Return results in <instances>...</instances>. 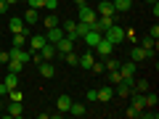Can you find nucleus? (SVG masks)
Returning <instances> with one entry per match:
<instances>
[{"mask_svg": "<svg viewBox=\"0 0 159 119\" xmlns=\"http://www.w3.org/2000/svg\"><path fill=\"white\" fill-rule=\"evenodd\" d=\"M130 95H133V106L127 108L125 114H127V117H130V119H135V117H141V111H143V108H146V103H143V93H135V90H133Z\"/></svg>", "mask_w": 159, "mask_h": 119, "instance_id": "obj_1", "label": "nucleus"}, {"mask_svg": "<svg viewBox=\"0 0 159 119\" xmlns=\"http://www.w3.org/2000/svg\"><path fill=\"white\" fill-rule=\"evenodd\" d=\"M103 37H106L111 45H119V42H125V27H117V24H111V27L103 32Z\"/></svg>", "mask_w": 159, "mask_h": 119, "instance_id": "obj_2", "label": "nucleus"}, {"mask_svg": "<svg viewBox=\"0 0 159 119\" xmlns=\"http://www.w3.org/2000/svg\"><path fill=\"white\" fill-rule=\"evenodd\" d=\"M96 19H98V13H96V8H90L88 3H82L80 6V16H77V21H82V24H96Z\"/></svg>", "mask_w": 159, "mask_h": 119, "instance_id": "obj_3", "label": "nucleus"}, {"mask_svg": "<svg viewBox=\"0 0 159 119\" xmlns=\"http://www.w3.org/2000/svg\"><path fill=\"white\" fill-rule=\"evenodd\" d=\"M101 37H103V34L98 32V29H93V27H90V29H88V32L82 34V37H80V40H85V45H88V48H90V51H93V48H96V42H98V40H101Z\"/></svg>", "mask_w": 159, "mask_h": 119, "instance_id": "obj_4", "label": "nucleus"}, {"mask_svg": "<svg viewBox=\"0 0 159 119\" xmlns=\"http://www.w3.org/2000/svg\"><path fill=\"white\" fill-rule=\"evenodd\" d=\"M111 48H114L111 42H109L106 37H101V40L96 42V48H93V51H96V53H98L101 58H106V56H111Z\"/></svg>", "mask_w": 159, "mask_h": 119, "instance_id": "obj_5", "label": "nucleus"}, {"mask_svg": "<svg viewBox=\"0 0 159 119\" xmlns=\"http://www.w3.org/2000/svg\"><path fill=\"white\" fill-rule=\"evenodd\" d=\"M8 53H11V58L21 61L24 66H27V64H29V58H32V53H29V51H24V48H13V45H11V51H8Z\"/></svg>", "mask_w": 159, "mask_h": 119, "instance_id": "obj_6", "label": "nucleus"}, {"mask_svg": "<svg viewBox=\"0 0 159 119\" xmlns=\"http://www.w3.org/2000/svg\"><path fill=\"white\" fill-rule=\"evenodd\" d=\"M96 13L98 16H117V11H114V6H111V0H103V3H98L96 6Z\"/></svg>", "mask_w": 159, "mask_h": 119, "instance_id": "obj_7", "label": "nucleus"}, {"mask_svg": "<svg viewBox=\"0 0 159 119\" xmlns=\"http://www.w3.org/2000/svg\"><path fill=\"white\" fill-rule=\"evenodd\" d=\"M56 51H58V56H64V53L74 51V40L64 34V37H61V40H58V42H56Z\"/></svg>", "mask_w": 159, "mask_h": 119, "instance_id": "obj_8", "label": "nucleus"}, {"mask_svg": "<svg viewBox=\"0 0 159 119\" xmlns=\"http://www.w3.org/2000/svg\"><path fill=\"white\" fill-rule=\"evenodd\" d=\"M6 114H8V117H13V119L24 117V106H21V101H11V103L6 106Z\"/></svg>", "mask_w": 159, "mask_h": 119, "instance_id": "obj_9", "label": "nucleus"}, {"mask_svg": "<svg viewBox=\"0 0 159 119\" xmlns=\"http://www.w3.org/2000/svg\"><path fill=\"white\" fill-rule=\"evenodd\" d=\"M119 74H122V79L133 82V77H135V64H133V61H127V64H119Z\"/></svg>", "mask_w": 159, "mask_h": 119, "instance_id": "obj_10", "label": "nucleus"}, {"mask_svg": "<svg viewBox=\"0 0 159 119\" xmlns=\"http://www.w3.org/2000/svg\"><path fill=\"white\" fill-rule=\"evenodd\" d=\"M37 66H40V77H45V79H53V77H56V66H53L51 61H40Z\"/></svg>", "mask_w": 159, "mask_h": 119, "instance_id": "obj_11", "label": "nucleus"}, {"mask_svg": "<svg viewBox=\"0 0 159 119\" xmlns=\"http://www.w3.org/2000/svg\"><path fill=\"white\" fill-rule=\"evenodd\" d=\"M40 56H43V61H53V58L58 56V51H56V45H51V42H45V45L40 48Z\"/></svg>", "mask_w": 159, "mask_h": 119, "instance_id": "obj_12", "label": "nucleus"}, {"mask_svg": "<svg viewBox=\"0 0 159 119\" xmlns=\"http://www.w3.org/2000/svg\"><path fill=\"white\" fill-rule=\"evenodd\" d=\"M114 93H117V95H122V98H127V95L133 93V82H127V79L117 82V85H114Z\"/></svg>", "mask_w": 159, "mask_h": 119, "instance_id": "obj_13", "label": "nucleus"}, {"mask_svg": "<svg viewBox=\"0 0 159 119\" xmlns=\"http://www.w3.org/2000/svg\"><path fill=\"white\" fill-rule=\"evenodd\" d=\"M48 40H45V34H32L29 37V53H34V51H40V48L45 45Z\"/></svg>", "mask_w": 159, "mask_h": 119, "instance_id": "obj_14", "label": "nucleus"}, {"mask_svg": "<svg viewBox=\"0 0 159 119\" xmlns=\"http://www.w3.org/2000/svg\"><path fill=\"white\" fill-rule=\"evenodd\" d=\"M69 106H72V98H69L66 93L56 98V108H58V114H69Z\"/></svg>", "mask_w": 159, "mask_h": 119, "instance_id": "obj_15", "label": "nucleus"}, {"mask_svg": "<svg viewBox=\"0 0 159 119\" xmlns=\"http://www.w3.org/2000/svg\"><path fill=\"white\" fill-rule=\"evenodd\" d=\"M141 48L146 51V58H154V53H157V40H154V37H146V40L141 42Z\"/></svg>", "mask_w": 159, "mask_h": 119, "instance_id": "obj_16", "label": "nucleus"}, {"mask_svg": "<svg viewBox=\"0 0 159 119\" xmlns=\"http://www.w3.org/2000/svg\"><path fill=\"white\" fill-rule=\"evenodd\" d=\"M61 37H64V29L61 27H51V29H48V34H45V40L51 42V45H56Z\"/></svg>", "mask_w": 159, "mask_h": 119, "instance_id": "obj_17", "label": "nucleus"}, {"mask_svg": "<svg viewBox=\"0 0 159 119\" xmlns=\"http://www.w3.org/2000/svg\"><path fill=\"white\" fill-rule=\"evenodd\" d=\"M8 29H11V34H16V32H24V29H27V24H24L21 16H13L11 21H8Z\"/></svg>", "mask_w": 159, "mask_h": 119, "instance_id": "obj_18", "label": "nucleus"}, {"mask_svg": "<svg viewBox=\"0 0 159 119\" xmlns=\"http://www.w3.org/2000/svg\"><path fill=\"white\" fill-rule=\"evenodd\" d=\"M130 61H133V64H141V61H146V51H143L141 45L130 48Z\"/></svg>", "mask_w": 159, "mask_h": 119, "instance_id": "obj_19", "label": "nucleus"}, {"mask_svg": "<svg viewBox=\"0 0 159 119\" xmlns=\"http://www.w3.org/2000/svg\"><path fill=\"white\" fill-rule=\"evenodd\" d=\"M111 95H114V87L111 85H106V87L98 90V101H101V103H109V101H111Z\"/></svg>", "mask_w": 159, "mask_h": 119, "instance_id": "obj_20", "label": "nucleus"}, {"mask_svg": "<svg viewBox=\"0 0 159 119\" xmlns=\"http://www.w3.org/2000/svg\"><path fill=\"white\" fill-rule=\"evenodd\" d=\"M21 19H24V24H37V21H40V13L34 11V8H27Z\"/></svg>", "mask_w": 159, "mask_h": 119, "instance_id": "obj_21", "label": "nucleus"}, {"mask_svg": "<svg viewBox=\"0 0 159 119\" xmlns=\"http://www.w3.org/2000/svg\"><path fill=\"white\" fill-rule=\"evenodd\" d=\"M69 114H72V117H85L88 108H85V103H74V101H72V106H69Z\"/></svg>", "mask_w": 159, "mask_h": 119, "instance_id": "obj_22", "label": "nucleus"}, {"mask_svg": "<svg viewBox=\"0 0 159 119\" xmlns=\"http://www.w3.org/2000/svg\"><path fill=\"white\" fill-rule=\"evenodd\" d=\"M93 61H96V56H93V53H82V56H80V61H77V66L90 69V66H93Z\"/></svg>", "mask_w": 159, "mask_h": 119, "instance_id": "obj_23", "label": "nucleus"}, {"mask_svg": "<svg viewBox=\"0 0 159 119\" xmlns=\"http://www.w3.org/2000/svg\"><path fill=\"white\" fill-rule=\"evenodd\" d=\"M3 85H6L8 90H13V87H19V74L8 72V74H6V79H3Z\"/></svg>", "mask_w": 159, "mask_h": 119, "instance_id": "obj_24", "label": "nucleus"}, {"mask_svg": "<svg viewBox=\"0 0 159 119\" xmlns=\"http://www.w3.org/2000/svg\"><path fill=\"white\" fill-rule=\"evenodd\" d=\"M11 45L13 48H24V45H27V32H16L13 40H11Z\"/></svg>", "mask_w": 159, "mask_h": 119, "instance_id": "obj_25", "label": "nucleus"}, {"mask_svg": "<svg viewBox=\"0 0 159 119\" xmlns=\"http://www.w3.org/2000/svg\"><path fill=\"white\" fill-rule=\"evenodd\" d=\"M111 6H114V11H130L133 0H111Z\"/></svg>", "mask_w": 159, "mask_h": 119, "instance_id": "obj_26", "label": "nucleus"}, {"mask_svg": "<svg viewBox=\"0 0 159 119\" xmlns=\"http://www.w3.org/2000/svg\"><path fill=\"white\" fill-rule=\"evenodd\" d=\"M6 66H8V72H13V74H21V72H24V64H21V61H16V58H11Z\"/></svg>", "mask_w": 159, "mask_h": 119, "instance_id": "obj_27", "label": "nucleus"}, {"mask_svg": "<svg viewBox=\"0 0 159 119\" xmlns=\"http://www.w3.org/2000/svg\"><path fill=\"white\" fill-rule=\"evenodd\" d=\"M64 61H66V66H77V61H80V56H77V53H74V51H69V53H64Z\"/></svg>", "mask_w": 159, "mask_h": 119, "instance_id": "obj_28", "label": "nucleus"}, {"mask_svg": "<svg viewBox=\"0 0 159 119\" xmlns=\"http://www.w3.org/2000/svg\"><path fill=\"white\" fill-rule=\"evenodd\" d=\"M43 24H45L48 29H51V27H58V16H56L53 11H48V16H45V21H43Z\"/></svg>", "mask_w": 159, "mask_h": 119, "instance_id": "obj_29", "label": "nucleus"}, {"mask_svg": "<svg viewBox=\"0 0 159 119\" xmlns=\"http://www.w3.org/2000/svg\"><path fill=\"white\" fill-rule=\"evenodd\" d=\"M133 90H135V93H146L148 90V82H146V79H138V82H133Z\"/></svg>", "mask_w": 159, "mask_h": 119, "instance_id": "obj_30", "label": "nucleus"}, {"mask_svg": "<svg viewBox=\"0 0 159 119\" xmlns=\"http://www.w3.org/2000/svg\"><path fill=\"white\" fill-rule=\"evenodd\" d=\"M109 82H111V87L117 85V82H122V74H119V69H114V72H109Z\"/></svg>", "mask_w": 159, "mask_h": 119, "instance_id": "obj_31", "label": "nucleus"}, {"mask_svg": "<svg viewBox=\"0 0 159 119\" xmlns=\"http://www.w3.org/2000/svg\"><path fill=\"white\" fill-rule=\"evenodd\" d=\"M8 95H11V101H24V93L19 90V87H13V90H8Z\"/></svg>", "mask_w": 159, "mask_h": 119, "instance_id": "obj_32", "label": "nucleus"}, {"mask_svg": "<svg viewBox=\"0 0 159 119\" xmlns=\"http://www.w3.org/2000/svg\"><path fill=\"white\" fill-rule=\"evenodd\" d=\"M24 3H27L29 8H34V11H40V8H43V3H45V0H24Z\"/></svg>", "mask_w": 159, "mask_h": 119, "instance_id": "obj_33", "label": "nucleus"}, {"mask_svg": "<svg viewBox=\"0 0 159 119\" xmlns=\"http://www.w3.org/2000/svg\"><path fill=\"white\" fill-rule=\"evenodd\" d=\"M43 8H48V11H56V8H58V0H45V3H43Z\"/></svg>", "mask_w": 159, "mask_h": 119, "instance_id": "obj_34", "label": "nucleus"}, {"mask_svg": "<svg viewBox=\"0 0 159 119\" xmlns=\"http://www.w3.org/2000/svg\"><path fill=\"white\" fill-rule=\"evenodd\" d=\"M125 40H130V42H135V40H138L135 29H125Z\"/></svg>", "mask_w": 159, "mask_h": 119, "instance_id": "obj_35", "label": "nucleus"}, {"mask_svg": "<svg viewBox=\"0 0 159 119\" xmlns=\"http://www.w3.org/2000/svg\"><path fill=\"white\" fill-rule=\"evenodd\" d=\"M8 61H11V53H8V51H0V64H3V66H6Z\"/></svg>", "mask_w": 159, "mask_h": 119, "instance_id": "obj_36", "label": "nucleus"}, {"mask_svg": "<svg viewBox=\"0 0 159 119\" xmlns=\"http://www.w3.org/2000/svg\"><path fill=\"white\" fill-rule=\"evenodd\" d=\"M85 98H88L90 103H93V101H98V90H88V93H85Z\"/></svg>", "mask_w": 159, "mask_h": 119, "instance_id": "obj_37", "label": "nucleus"}, {"mask_svg": "<svg viewBox=\"0 0 159 119\" xmlns=\"http://www.w3.org/2000/svg\"><path fill=\"white\" fill-rule=\"evenodd\" d=\"M148 37H154V40H159V27H157V24H154V27L148 29Z\"/></svg>", "mask_w": 159, "mask_h": 119, "instance_id": "obj_38", "label": "nucleus"}, {"mask_svg": "<svg viewBox=\"0 0 159 119\" xmlns=\"http://www.w3.org/2000/svg\"><path fill=\"white\" fill-rule=\"evenodd\" d=\"M6 8H11V6H8L6 0H0V16H3V13H6Z\"/></svg>", "mask_w": 159, "mask_h": 119, "instance_id": "obj_39", "label": "nucleus"}, {"mask_svg": "<svg viewBox=\"0 0 159 119\" xmlns=\"http://www.w3.org/2000/svg\"><path fill=\"white\" fill-rule=\"evenodd\" d=\"M6 95H8V87L3 85V82H0V98H6Z\"/></svg>", "mask_w": 159, "mask_h": 119, "instance_id": "obj_40", "label": "nucleus"}, {"mask_svg": "<svg viewBox=\"0 0 159 119\" xmlns=\"http://www.w3.org/2000/svg\"><path fill=\"white\" fill-rule=\"evenodd\" d=\"M72 3H74V6H82V3H85V0H72Z\"/></svg>", "mask_w": 159, "mask_h": 119, "instance_id": "obj_41", "label": "nucleus"}, {"mask_svg": "<svg viewBox=\"0 0 159 119\" xmlns=\"http://www.w3.org/2000/svg\"><path fill=\"white\" fill-rule=\"evenodd\" d=\"M6 3H8V6H16V3H19V0H6Z\"/></svg>", "mask_w": 159, "mask_h": 119, "instance_id": "obj_42", "label": "nucleus"}, {"mask_svg": "<svg viewBox=\"0 0 159 119\" xmlns=\"http://www.w3.org/2000/svg\"><path fill=\"white\" fill-rule=\"evenodd\" d=\"M146 3H157V0H146Z\"/></svg>", "mask_w": 159, "mask_h": 119, "instance_id": "obj_43", "label": "nucleus"}]
</instances>
